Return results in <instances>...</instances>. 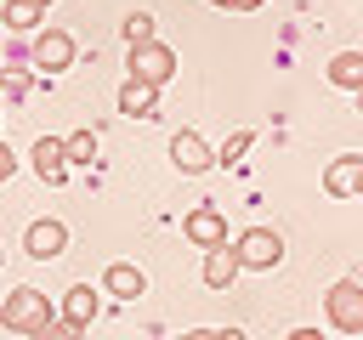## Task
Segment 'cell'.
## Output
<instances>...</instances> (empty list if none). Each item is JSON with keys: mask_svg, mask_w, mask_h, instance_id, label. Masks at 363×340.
Listing matches in <instances>:
<instances>
[{"mask_svg": "<svg viewBox=\"0 0 363 340\" xmlns=\"http://www.w3.org/2000/svg\"><path fill=\"white\" fill-rule=\"evenodd\" d=\"M57 317V306L45 300V289H34V283H23V289H11L6 300H0V329H11V334H40L45 323Z\"/></svg>", "mask_w": 363, "mask_h": 340, "instance_id": "6da1fadb", "label": "cell"}, {"mask_svg": "<svg viewBox=\"0 0 363 340\" xmlns=\"http://www.w3.org/2000/svg\"><path fill=\"white\" fill-rule=\"evenodd\" d=\"M323 312L340 334H363V283L357 278H340L329 295H323Z\"/></svg>", "mask_w": 363, "mask_h": 340, "instance_id": "7a4b0ae2", "label": "cell"}, {"mask_svg": "<svg viewBox=\"0 0 363 340\" xmlns=\"http://www.w3.org/2000/svg\"><path fill=\"white\" fill-rule=\"evenodd\" d=\"M233 249H238L244 272H272V266L284 261V238H278L272 227H250V232H244V238H238Z\"/></svg>", "mask_w": 363, "mask_h": 340, "instance_id": "3957f363", "label": "cell"}, {"mask_svg": "<svg viewBox=\"0 0 363 340\" xmlns=\"http://www.w3.org/2000/svg\"><path fill=\"white\" fill-rule=\"evenodd\" d=\"M170 74H176V51H170V45L153 40V45H136V51H130V79H142V85L159 91Z\"/></svg>", "mask_w": 363, "mask_h": 340, "instance_id": "277c9868", "label": "cell"}, {"mask_svg": "<svg viewBox=\"0 0 363 340\" xmlns=\"http://www.w3.org/2000/svg\"><path fill=\"white\" fill-rule=\"evenodd\" d=\"M170 164H176L182 176H204V170L216 164V147H210L199 130H176V136H170Z\"/></svg>", "mask_w": 363, "mask_h": 340, "instance_id": "5b68a950", "label": "cell"}, {"mask_svg": "<svg viewBox=\"0 0 363 340\" xmlns=\"http://www.w3.org/2000/svg\"><path fill=\"white\" fill-rule=\"evenodd\" d=\"M28 57H34V68L62 74V68H74V40H68L62 28H40V34H34V45H28Z\"/></svg>", "mask_w": 363, "mask_h": 340, "instance_id": "8992f818", "label": "cell"}, {"mask_svg": "<svg viewBox=\"0 0 363 340\" xmlns=\"http://www.w3.org/2000/svg\"><path fill=\"white\" fill-rule=\"evenodd\" d=\"M182 232H187L199 249H221V244H227V215H221L216 204H199V210L182 215Z\"/></svg>", "mask_w": 363, "mask_h": 340, "instance_id": "52a82bcc", "label": "cell"}, {"mask_svg": "<svg viewBox=\"0 0 363 340\" xmlns=\"http://www.w3.org/2000/svg\"><path fill=\"white\" fill-rule=\"evenodd\" d=\"M28 164H34V176H40L45 187H62V181H68V147H62L57 136H40V142L28 147Z\"/></svg>", "mask_w": 363, "mask_h": 340, "instance_id": "ba28073f", "label": "cell"}, {"mask_svg": "<svg viewBox=\"0 0 363 340\" xmlns=\"http://www.w3.org/2000/svg\"><path fill=\"white\" fill-rule=\"evenodd\" d=\"M323 193H329V198H352V193H363V153H340V159H329V170H323Z\"/></svg>", "mask_w": 363, "mask_h": 340, "instance_id": "9c48e42d", "label": "cell"}, {"mask_svg": "<svg viewBox=\"0 0 363 340\" xmlns=\"http://www.w3.org/2000/svg\"><path fill=\"white\" fill-rule=\"evenodd\" d=\"M23 249H28L34 261H51V255H62V249H68V227L45 215V221H34V227L23 232Z\"/></svg>", "mask_w": 363, "mask_h": 340, "instance_id": "30bf717a", "label": "cell"}, {"mask_svg": "<svg viewBox=\"0 0 363 340\" xmlns=\"http://www.w3.org/2000/svg\"><path fill=\"white\" fill-rule=\"evenodd\" d=\"M102 295H113V300H136V295H147V272L130 266V261H113V266L102 272Z\"/></svg>", "mask_w": 363, "mask_h": 340, "instance_id": "8fae6325", "label": "cell"}, {"mask_svg": "<svg viewBox=\"0 0 363 340\" xmlns=\"http://www.w3.org/2000/svg\"><path fill=\"white\" fill-rule=\"evenodd\" d=\"M244 272V261H238V249L233 244H221V249H204V283L210 289H233V278Z\"/></svg>", "mask_w": 363, "mask_h": 340, "instance_id": "7c38bea8", "label": "cell"}, {"mask_svg": "<svg viewBox=\"0 0 363 340\" xmlns=\"http://www.w3.org/2000/svg\"><path fill=\"white\" fill-rule=\"evenodd\" d=\"M96 312H102V295H96L91 283H74V289L62 295V312H57V317H68V323L91 329V323H96Z\"/></svg>", "mask_w": 363, "mask_h": 340, "instance_id": "4fadbf2b", "label": "cell"}, {"mask_svg": "<svg viewBox=\"0 0 363 340\" xmlns=\"http://www.w3.org/2000/svg\"><path fill=\"white\" fill-rule=\"evenodd\" d=\"M119 113H130V119H153V113H159V91L142 85V79H125V85H119Z\"/></svg>", "mask_w": 363, "mask_h": 340, "instance_id": "5bb4252c", "label": "cell"}, {"mask_svg": "<svg viewBox=\"0 0 363 340\" xmlns=\"http://www.w3.org/2000/svg\"><path fill=\"white\" fill-rule=\"evenodd\" d=\"M329 85L363 96V51H335V57H329Z\"/></svg>", "mask_w": 363, "mask_h": 340, "instance_id": "9a60e30c", "label": "cell"}, {"mask_svg": "<svg viewBox=\"0 0 363 340\" xmlns=\"http://www.w3.org/2000/svg\"><path fill=\"white\" fill-rule=\"evenodd\" d=\"M40 17H45V6H34V0H6L0 6V23L17 28V34H40Z\"/></svg>", "mask_w": 363, "mask_h": 340, "instance_id": "2e32d148", "label": "cell"}, {"mask_svg": "<svg viewBox=\"0 0 363 340\" xmlns=\"http://www.w3.org/2000/svg\"><path fill=\"white\" fill-rule=\"evenodd\" d=\"M62 147H68V170L74 164H91L96 159V130H74V136H62Z\"/></svg>", "mask_w": 363, "mask_h": 340, "instance_id": "e0dca14e", "label": "cell"}, {"mask_svg": "<svg viewBox=\"0 0 363 340\" xmlns=\"http://www.w3.org/2000/svg\"><path fill=\"white\" fill-rule=\"evenodd\" d=\"M125 45L136 51V45H153V17L147 11H130L125 17Z\"/></svg>", "mask_w": 363, "mask_h": 340, "instance_id": "ac0fdd59", "label": "cell"}, {"mask_svg": "<svg viewBox=\"0 0 363 340\" xmlns=\"http://www.w3.org/2000/svg\"><path fill=\"white\" fill-rule=\"evenodd\" d=\"M250 142H255V130H233V136L216 147V164H238V159L250 153Z\"/></svg>", "mask_w": 363, "mask_h": 340, "instance_id": "d6986e66", "label": "cell"}, {"mask_svg": "<svg viewBox=\"0 0 363 340\" xmlns=\"http://www.w3.org/2000/svg\"><path fill=\"white\" fill-rule=\"evenodd\" d=\"M79 334H85L79 323H68V317H51V323H45V329H40L34 340H79Z\"/></svg>", "mask_w": 363, "mask_h": 340, "instance_id": "ffe728a7", "label": "cell"}, {"mask_svg": "<svg viewBox=\"0 0 363 340\" xmlns=\"http://www.w3.org/2000/svg\"><path fill=\"white\" fill-rule=\"evenodd\" d=\"M11 170H17V159H11V147L0 142V181H11Z\"/></svg>", "mask_w": 363, "mask_h": 340, "instance_id": "44dd1931", "label": "cell"}, {"mask_svg": "<svg viewBox=\"0 0 363 340\" xmlns=\"http://www.w3.org/2000/svg\"><path fill=\"white\" fill-rule=\"evenodd\" d=\"M284 340H323V334H318V329H289Z\"/></svg>", "mask_w": 363, "mask_h": 340, "instance_id": "7402d4cb", "label": "cell"}, {"mask_svg": "<svg viewBox=\"0 0 363 340\" xmlns=\"http://www.w3.org/2000/svg\"><path fill=\"white\" fill-rule=\"evenodd\" d=\"M176 340H216V329H187V334H176Z\"/></svg>", "mask_w": 363, "mask_h": 340, "instance_id": "603a6c76", "label": "cell"}, {"mask_svg": "<svg viewBox=\"0 0 363 340\" xmlns=\"http://www.w3.org/2000/svg\"><path fill=\"white\" fill-rule=\"evenodd\" d=\"M267 0H233V11H261Z\"/></svg>", "mask_w": 363, "mask_h": 340, "instance_id": "cb8c5ba5", "label": "cell"}, {"mask_svg": "<svg viewBox=\"0 0 363 340\" xmlns=\"http://www.w3.org/2000/svg\"><path fill=\"white\" fill-rule=\"evenodd\" d=\"M216 340H244V329H216Z\"/></svg>", "mask_w": 363, "mask_h": 340, "instance_id": "d4e9b609", "label": "cell"}, {"mask_svg": "<svg viewBox=\"0 0 363 340\" xmlns=\"http://www.w3.org/2000/svg\"><path fill=\"white\" fill-rule=\"evenodd\" d=\"M0 85H6V62H0Z\"/></svg>", "mask_w": 363, "mask_h": 340, "instance_id": "484cf974", "label": "cell"}, {"mask_svg": "<svg viewBox=\"0 0 363 340\" xmlns=\"http://www.w3.org/2000/svg\"><path fill=\"white\" fill-rule=\"evenodd\" d=\"M216 6H233V0H216Z\"/></svg>", "mask_w": 363, "mask_h": 340, "instance_id": "4316f807", "label": "cell"}, {"mask_svg": "<svg viewBox=\"0 0 363 340\" xmlns=\"http://www.w3.org/2000/svg\"><path fill=\"white\" fill-rule=\"evenodd\" d=\"M34 6H51V0H34Z\"/></svg>", "mask_w": 363, "mask_h": 340, "instance_id": "83f0119b", "label": "cell"}, {"mask_svg": "<svg viewBox=\"0 0 363 340\" xmlns=\"http://www.w3.org/2000/svg\"><path fill=\"white\" fill-rule=\"evenodd\" d=\"M357 108H363V96H357Z\"/></svg>", "mask_w": 363, "mask_h": 340, "instance_id": "f1b7e54d", "label": "cell"}]
</instances>
